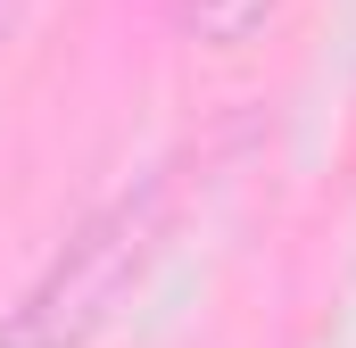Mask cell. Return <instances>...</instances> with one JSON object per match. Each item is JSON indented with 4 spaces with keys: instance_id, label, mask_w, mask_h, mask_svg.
<instances>
[{
    "instance_id": "6da1fadb",
    "label": "cell",
    "mask_w": 356,
    "mask_h": 348,
    "mask_svg": "<svg viewBox=\"0 0 356 348\" xmlns=\"http://www.w3.org/2000/svg\"><path fill=\"white\" fill-rule=\"evenodd\" d=\"M175 166L149 174L141 191L108 199L83 232L58 249V265L0 315V348H83L108 332V315L133 299V282L158 265L166 232H175Z\"/></svg>"
},
{
    "instance_id": "7a4b0ae2",
    "label": "cell",
    "mask_w": 356,
    "mask_h": 348,
    "mask_svg": "<svg viewBox=\"0 0 356 348\" xmlns=\"http://www.w3.org/2000/svg\"><path fill=\"white\" fill-rule=\"evenodd\" d=\"M266 17H273V0H182V25L199 42H249Z\"/></svg>"
},
{
    "instance_id": "3957f363",
    "label": "cell",
    "mask_w": 356,
    "mask_h": 348,
    "mask_svg": "<svg viewBox=\"0 0 356 348\" xmlns=\"http://www.w3.org/2000/svg\"><path fill=\"white\" fill-rule=\"evenodd\" d=\"M8 25H17V0H0V33H8Z\"/></svg>"
}]
</instances>
